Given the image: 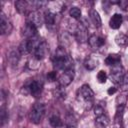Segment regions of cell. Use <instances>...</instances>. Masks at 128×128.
I'll return each mask as SVG.
<instances>
[{"label":"cell","mask_w":128,"mask_h":128,"mask_svg":"<svg viewBox=\"0 0 128 128\" xmlns=\"http://www.w3.org/2000/svg\"><path fill=\"white\" fill-rule=\"evenodd\" d=\"M122 22H123L122 15L118 14V13H115L114 15H112V17L109 20V26H110V28L116 30V29L120 28V26L122 25Z\"/></svg>","instance_id":"9a60e30c"},{"label":"cell","mask_w":128,"mask_h":128,"mask_svg":"<svg viewBox=\"0 0 128 128\" xmlns=\"http://www.w3.org/2000/svg\"><path fill=\"white\" fill-rule=\"evenodd\" d=\"M48 52H49V46H48L47 42L43 39L41 41V43L39 44V46L37 47V49L35 50V52H34L33 55H34V58L35 59H37L38 61H40V60L44 59L47 56Z\"/></svg>","instance_id":"ba28073f"},{"label":"cell","mask_w":128,"mask_h":128,"mask_svg":"<svg viewBox=\"0 0 128 128\" xmlns=\"http://www.w3.org/2000/svg\"><path fill=\"white\" fill-rule=\"evenodd\" d=\"M15 8L19 14H25L27 9L29 8V2L25 0H19L15 2Z\"/></svg>","instance_id":"d6986e66"},{"label":"cell","mask_w":128,"mask_h":128,"mask_svg":"<svg viewBox=\"0 0 128 128\" xmlns=\"http://www.w3.org/2000/svg\"><path fill=\"white\" fill-rule=\"evenodd\" d=\"M74 79V71L73 70H67L64 71L58 78V83L61 87H66L69 84H71V82Z\"/></svg>","instance_id":"30bf717a"},{"label":"cell","mask_w":128,"mask_h":128,"mask_svg":"<svg viewBox=\"0 0 128 128\" xmlns=\"http://www.w3.org/2000/svg\"><path fill=\"white\" fill-rule=\"evenodd\" d=\"M13 29V25L11 21L6 17V15L1 12L0 14V32L2 35H8L11 33Z\"/></svg>","instance_id":"52a82bcc"},{"label":"cell","mask_w":128,"mask_h":128,"mask_svg":"<svg viewBox=\"0 0 128 128\" xmlns=\"http://www.w3.org/2000/svg\"><path fill=\"white\" fill-rule=\"evenodd\" d=\"M8 118H9V114H8V111H7L6 107L2 106L1 110H0V122H1L2 127L8 122Z\"/></svg>","instance_id":"7402d4cb"},{"label":"cell","mask_w":128,"mask_h":128,"mask_svg":"<svg viewBox=\"0 0 128 128\" xmlns=\"http://www.w3.org/2000/svg\"><path fill=\"white\" fill-rule=\"evenodd\" d=\"M105 64L107 66H114L117 64H120L121 62V56L116 53H111L105 58Z\"/></svg>","instance_id":"e0dca14e"},{"label":"cell","mask_w":128,"mask_h":128,"mask_svg":"<svg viewBox=\"0 0 128 128\" xmlns=\"http://www.w3.org/2000/svg\"><path fill=\"white\" fill-rule=\"evenodd\" d=\"M116 90H117V89H116L115 87H110V88L108 89V91H107V92H108V94H109V95H111V94H114V93L116 92Z\"/></svg>","instance_id":"1f68e13d"},{"label":"cell","mask_w":128,"mask_h":128,"mask_svg":"<svg viewBox=\"0 0 128 128\" xmlns=\"http://www.w3.org/2000/svg\"><path fill=\"white\" fill-rule=\"evenodd\" d=\"M95 125H96V127H97V128H107V126H106V125L101 124V123H99V122H95Z\"/></svg>","instance_id":"d6a6232c"},{"label":"cell","mask_w":128,"mask_h":128,"mask_svg":"<svg viewBox=\"0 0 128 128\" xmlns=\"http://www.w3.org/2000/svg\"><path fill=\"white\" fill-rule=\"evenodd\" d=\"M94 114H95L96 117H100V116L104 115V108H103V106H101L99 104L96 105L94 107Z\"/></svg>","instance_id":"f1b7e54d"},{"label":"cell","mask_w":128,"mask_h":128,"mask_svg":"<svg viewBox=\"0 0 128 128\" xmlns=\"http://www.w3.org/2000/svg\"><path fill=\"white\" fill-rule=\"evenodd\" d=\"M89 18L92 22V24H94V26L96 28H99L101 27L102 25V20H101V17L98 13V11H96L95 9H91L89 11Z\"/></svg>","instance_id":"2e32d148"},{"label":"cell","mask_w":128,"mask_h":128,"mask_svg":"<svg viewBox=\"0 0 128 128\" xmlns=\"http://www.w3.org/2000/svg\"><path fill=\"white\" fill-rule=\"evenodd\" d=\"M118 5H119V6H120L122 9H126V8H127V6H128V1H124V0H121V1H119Z\"/></svg>","instance_id":"4dcf8cb0"},{"label":"cell","mask_w":128,"mask_h":128,"mask_svg":"<svg viewBox=\"0 0 128 128\" xmlns=\"http://www.w3.org/2000/svg\"><path fill=\"white\" fill-rule=\"evenodd\" d=\"M69 14L74 19H79L81 17V10L78 7H72L69 11Z\"/></svg>","instance_id":"d4e9b609"},{"label":"cell","mask_w":128,"mask_h":128,"mask_svg":"<svg viewBox=\"0 0 128 128\" xmlns=\"http://www.w3.org/2000/svg\"><path fill=\"white\" fill-rule=\"evenodd\" d=\"M26 21H29L30 23H32L36 28H39L42 26L43 22H44V16L41 14L40 11L38 10H32L28 13V16H27V20Z\"/></svg>","instance_id":"8992f818"},{"label":"cell","mask_w":128,"mask_h":128,"mask_svg":"<svg viewBox=\"0 0 128 128\" xmlns=\"http://www.w3.org/2000/svg\"><path fill=\"white\" fill-rule=\"evenodd\" d=\"M43 39H41L38 35L33 37V38H30V39H27V50H28V53H31V54H34L35 50L37 49V47L39 46V44L41 43Z\"/></svg>","instance_id":"4fadbf2b"},{"label":"cell","mask_w":128,"mask_h":128,"mask_svg":"<svg viewBox=\"0 0 128 128\" xmlns=\"http://www.w3.org/2000/svg\"><path fill=\"white\" fill-rule=\"evenodd\" d=\"M126 100H127V96H125L124 94L118 95L117 98H116V104H117V106H125Z\"/></svg>","instance_id":"484cf974"},{"label":"cell","mask_w":128,"mask_h":128,"mask_svg":"<svg viewBox=\"0 0 128 128\" xmlns=\"http://www.w3.org/2000/svg\"><path fill=\"white\" fill-rule=\"evenodd\" d=\"M97 80H98L99 83H105L106 80H107V74H106V72L103 71V70H100L98 72V74H97Z\"/></svg>","instance_id":"83f0119b"},{"label":"cell","mask_w":128,"mask_h":128,"mask_svg":"<svg viewBox=\"0 0 128 128\" xmlns=\"http://www.w3.org/2000/svg\"><path fill=\"white\" fill-rule=\"evenodd\" d=\"M57 78V72L56 71H51L47 74V80L52 82V81H55Z\"/></svg>","instance_id":"f546056e"},{"label":"cell","mask_w":128,"mask_h":128,"mask_svg":"<svg viewBox=\"0 0 128 128\" xmlns=\"http://www.w3.org/2000/svg\"><path fill=\"white\" fill-rule=\"evenodd\" d=\"M115 42L119 46H126L128 45V36L123 33H119L115 37Z\"/></svg>","instance_id":"ffe728a7"},{"label":"cell","mask_w":128,"mask_h":128,"mask_svg":"<svg viewBox=\"0 0 128 128\" xmlns=\"http://www.w3.org/2000/svg\"><path fill=\"white\" fill-rule=\"evenodd\" d=\"M44 22L47 25V28L53 29L56 26V14L52 11H47L44 14Z\"/></svg>","instance_id":"5bb4252c"},{"label":"cell","mask_w":128,"mask_h":128,"mask_svg":"<svg viewBox=\"0 0 128 128\" xmlns=\"http://www.w3.org/2000/svg\"><path fill=\"white\" fill-rule=\"evenodd\" d=\"M66 127H70V128H76L77 127V122L75 117L72 114H67L66 115Z\"/></svg>","instance_id":"cb8c5ba5"},{"label":"cell","mask_w":128,"mask_h":128,"mask_svg":"<svg viewBox=\"0 0 128 128\" xmlns=\"http://www.w3.org/2000/svg\"><path fill=\"white\" fill-rule=\"evenodd\" d=\"M23 88H25L32 96L38 97L43 90V82L38 79H33L27 82Z\"/></svg>","instance_id":"277c9868"},{"label":"cell","mask_w":128,"mask_h":128,"mask_svg":"<svg viewBox=\"0 0 128 128\" xmlns=\"http://www.w3.org/2000/svg\"><path fill=\"white\" fill-rule=\"evenodd\" d=\"M121 89L122 91H128V72H125L122 82H121Z\"/></svg>","instance_id":"4316f807"},{"label":"cell","mask_w":128,"mask_h":128,"mask_svg":"<svg viewBox=\"0 0 128 128\" xmlns=\"http://www.w3.org/2000/svg\"><path fill=\"white\" fill-rule=\"evenodd\" d=\"M58 128H62V127H58Z\"/></svg>","instance_id":"836d02e7"},{"label":"cell","mask_w":128,"mask_h":128,"mask_svg":"<svg viewBox=\"0 0 128 128\" xmlns=\"http://www.w3.org/2000/svg\"><path fill=\"white\" fill-rule=\"evenodd\" d=\"M45 114V106L42 103H35L30 112H29V119L34 124H39Z\"/></svg>","instance_id":"7a4b0ae2"},{"label":"cell","mask_w":128,"mask_h":128,"mask_svg":"<svg viewBox=\"0 0 128 128\" xmlns=\"http://www.w3.org/2000/svg\"><path fill=\"white\" fill-rule=\"evenodd\" d=\"M84 66L87 70H94L97 66V61L94 60L93 58L91 57H88L85 61H84Z\"/></svg>","instance_id":"603a6c76"},{"label":"cell","mask_w":128,"mask_h":128,"mask_svg":"<svg viewBox=\"0 0 128 128\" xmlns=\"http://www.w3.org/2000/svg\"><path fill=\"white\" fill-rule=\"evenodd\" d=\"M37 29L38 28H36L32 23H30L29 21H26L25 25L22 28V35L27 39L33 38L37 36Z\"/></svg>","instance_id":"8fae6325"},{"label":"cell","mask_w":128,"mask_h":128,"mask_svg":"<svg viewBox=\"0 0 128 128\" xmlns=\"http://www.w3.org/2000/svg\"><path fill=\"white\" fill-rule=\"evenodd\" d=\"M49 123H50V125H51L52 127H54V128L62 127V125H63V122H62L61 118H60L58 115H56V114H55V115H52V116L50 117Z\"/></svg>","instance_id":"44dd1931"},{"label":"cell","mask_w":128,"mask_h":128,"mask_svg":"<svg viewBox=\"0 0 128 128\" xmlns=\"http://www.w3.org/2000/svg\"><path fill=\"white\" fill-rule=\"evenodd\" d=\"M124 69L123 67L121 66V64H117V65H114L112 66V69H111V72H110V79L113 83L115 84H120L122 82V79H123V76H124Z\"/></svg>","instance_id":"5b68a950"},{"label":"cell","mask_w":128,"mask_h":128,"mask_svg":"<svg viewBox=\"0 0 128 128\" xmlns=\"http://www.w3.org/2000/svg\"><path fill=\"white\" fill-rule=\"evenodd\" d=\"M52 63L55 69L63 70V72L67 70H73V67H74L73 59L69 56L65 48L62 46L56 49L54 56L52 57Z\"/></svg>","instance_id":"6da1fadb"},{"label":"cell","mask_w":128,"mask_h":128,"mask_svg":"<svg viewBox=\"0 0 128 128\" xmlns=\"http://www.w3.org/2000/svg\"><path fill=\"white\" fill-rule=\"evenodd\" d=\"M79 93H80V96L82 97V99H83L87 104H91V103H92V101H93V99H94V92H93V90L90 88L89 85H87V84L82 85L81 88H80Z\"/></svg>","instance_id":"9c48e42d"},{"label":"cell","mask_w":128,"mask_h":128,"mask_svg":"<svg viewBox=\"0 0 128 128\" xmlns=\"http://www.w3.org/2000/svg\"><path fill=\"white\" fill-rule=\"evenodd\" d=\"M88 43L93 49H98V48H100V47H102L104 45L105 40L102 37H100V36H98L96 34H92L91 36H89Z\"/></svg>","instance_id":"7c38bea8"},{"label":"cell","mask_w":128,"mask_h":128,"mask_svg":"<svg viewBox=\"0 0 128 128\" xmlns=\"http://www.w3.org/2000/svg\"><path fill=\"white\" fill-rule=\"evenodd\" d=\"M20 57H21V53L18 49H14V50H11L9 55H8V61L10 63L11 66H15L18 64L19 60H20Z\"/></svg>","instance_id":"ac0fdd59"},{"label":"cell","mask_w":128,"mask_h":128,"mask_svg":"<svg viewBox=\"0 0 128 128\" xmlns=\"http://www.w3.org/2000/svg\"><path fill=\"white\" fill-rule=\"evenodd\" d=\"M72 33L74 34L76 40L80 43H84L86 41H88L89 37H88V32H87V26L83 23H77L73 26L72 29Z\"/></svg>","instance_id":"3957f363"}]
</instances>
